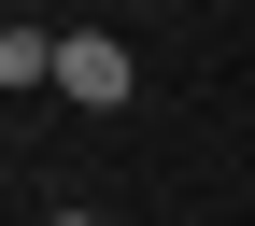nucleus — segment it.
<instances>
[{"label": "nucleus", "mask_w": 255, "mask_h": 226, "mask_svg": "<svg viewBox=\"0 0 255 226\" xmlns=\"http://www.w3.org/2000/svg\"><path fill=\"white\" fill-rule=\"evenodd\" d=\"M128 85H142V71H128L114 28H57V99H71V113H128Z\"/></svg>", "instance_id": "obj_1"}, {"label": "nucleus", "mask_w": 255, "mask_h": 226, "mask_svg": "<svg viewBox=\"0 0 255 226\" xmlns=\"http://www.w3.org/2000/svg\"><path fill=\"white\" fill-rule=\"evenodd\" d=\"M0 85H14V99H28V85H57V28H28V14L0 28Z\"/></svg>", "instance_id": "obj_2"}, {"label": "nucleus", "mask_w": 255, "mask_h": 226, "mask_svg": "<svg viewBox=\"0 0 255 226\" xmlns=\"http://www.w3.org/2000/svg\"><path fill=\"white\" fill-rule=\"evenodd\" d=\"M43 226H100V212H43Z\"/></svg>", "instance_id": "obj_3"}, {"label": "nucleus", "mask_w": 255, "mask_h": 226, "mask_svg": "<svg viewBox=\"0 0 255 226\" xmlns=\"http://www.w3.org/2000/svg\"><path fill=\"white\" fill-rule=\"evenodd\" d=\"M170 226H199V212H170Z\"/></svg>", "instance_id": "obj_4"}]
</instances>
